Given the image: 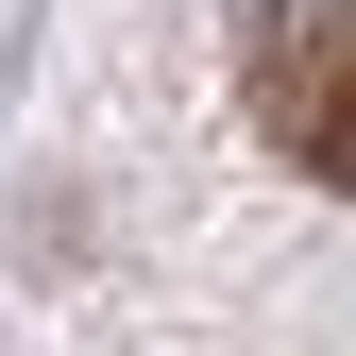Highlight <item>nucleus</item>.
I'll use <instances>...</instances> for the list:
<instances>
[{
  "instance_id": "f257e3e1",
  "label": "nucleus",
  "mask_w": 356,
  "mask_h": 356,
  "mask_svg": "<svg viewBox=\"0 0 356 356\" xmlns=\"http://www.w3.org/2000/svg\"><path fill=\"white\" fill-rule=\"evenodd\" d=\"M238 85H254V136L305 187H356V0H272L254 51H238Z\"/></svg>"
}]
</instances>
